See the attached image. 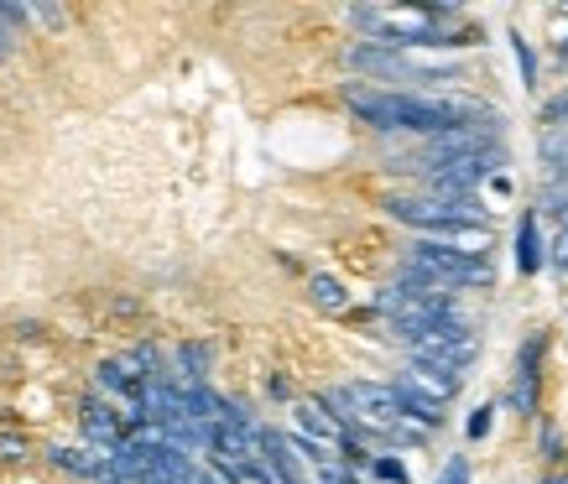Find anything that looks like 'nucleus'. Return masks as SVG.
<instances>
[{
	"label": "nucleus",
	"instance_id": "1",
	"mask_svg": "<svg viewBox=\"0 0 568 484\" xmlns=\"http://www.w3.org/2000/svg\"><path fill=\"white\" fill-rule=\"evenodd\" d=\"M345 104L376 131H417V136H438L469 121V110L448 100H428V94H396V89H345Z\"/></svg>",
	"mask_w": 568,
	"mask_h": 484
},
{
	"label": "nucleus",
	"instance_id": "2",
	"mask_svg": "<svg viewBox=\"0 0 568 484\" xmlns=\"http://www.w3.org/2000/svg\"><path fill=\"white\" fill-rule=\"evenodd\" d=\"M324 406L328 412H339V428H345V433H371V437H381V443H396V449H417V443L428 437L423 428L407 422L396 391L392 385H381V381L339 385V391H328L324 397Z\"/></svg>",
	"mask_w": 568,
	"mask_h": 484
},
{
	"label": "nucleus",
	"instance_id": "3",
	"mask_svg": "<svg viewBox=\"0 0 568 484\" xmlns=\"http://www.w3.org/2000/svg\"><path fill=\"white\" fill-rule=\"evenodd\" d=\"M402 281H417V287H438V292H454V287H490V266L485 260H469L448 245L417 240L402 260Z\"/></svg>",
	"mask_w": 568,
	"mask_h": 484
},
{
	"label": "nucleus",
	"instance_id": "4",
	"mask_svg": "<svg viewBox=\"0 0 568 484\" xmlns=\"http://www.w3.org/2000/svg\"><path fill=\"white\" fill-rule=\"evenodd\" d=\"M386 214H392L396 225L423 229L428 240H444L448 229L485 225L480 198H386Z\"/></svg>",
	"mask_w": 568,
	"mask_h": 484
},
{
	"label": "nucleus",
	"instance_id": "5",
	"mask_svg": "<svg viewBox=\"0 0 568 484\" xmlns=\"http://www.w3.org/2000/svg\"><path fill=\"white\" fill-rule=\"evenodd\" d=\"M407 354H413V364L465 375L469 364H475V354H480V339H475V329H469L465 318H454V323H438V329H428L423 339H413Z\"/></svg>",
	"mask_w": 568,
	"mask_h": 484
},
{
	"label": "nucleus",
	"instance_id": "6",
	"mask_svg": "<svg viewBox=\"0 0 568 484\" xmlns=\"http://www.w3.org/2000/svg\"><path fill=\"white\" fill-rule=\"evenodd\" d=\"M345 63L361 73H381V79H423V69L407 63V52L381 48V42H355V48L345 52Z\"/></svg>",
	"mask_w": 568,
	"mask_h": 484
},
{
	"label": "nucleus",
	"instance_id": "7",
	"mask_svg": "<svg viewBox=\"0 0 568 484\" xmlns=\"http://www.w3.org/2000/svg\"><path fill=\"white\" fill-rule=\"evenodd\" d=\"M79 433L94 453H115L125 443V422L121 412H110L104 401H84V412H79Z\"/></svg>",
	"mask_w": 568,
	"mask_h": 484
},
{
	"label": "nucleus",
	"instance_id": "8",
	"mask_svg": "<svg viewBox=\"0 0 568 484\" xmlns=\"http://www.w3.org/2000/svg\"><path fill=\"white\" fill-rule=\"evenodd\" d=\"M537 364H542V333H532L527 344H521L517 354V385H511V406H517L521 416H532L537 412Z\"/></svg>",
	"mask_w": 568,
	"mask_h": 484
},
{
	"label": "nucleus",
	"instance_id": "9",
	"mask_svg": "<svg viewBox=\"0 0 568 484\" xmlns=\"http://www.w3.org/2000/svg\"><path fill=\"white\" fill-rule=\"evenodd\" d=\"M293 416H297V437H308V443H318V449L345 443V428H339V416H328L324 401H297Z\"/></svg>",
	"mask_w": 568,
	"mask_h": 484
},
{
	"label": "nucleus",
	"instance_id": "10",
	"mask_svg": "<svg viewBox=\"0 0 568 484\" xmlns=\"http://www.w3.org/2000/svg\"><path fill=\"white\" fill-rule=\"evenodd\" d=\"M402 381L413 385L417 397H428V401H438V406H448V401L459 397L465 375H448V370H428V364H407V370H402Z\"/></svg>",
	"mask_w": 568,
	"mask_h": 484
},
{
	"label": "nucleus",
	"instance_id": "11",
	"mask_svg": "<svg viewBox=\"0 0 568 484\" xmlns=\"http://www.w3.org/2000/svg\"><path fill=\"white\" fill-rule=\"evenodd\" d=\"M48 459L63 468V474H79V480L110 484V453H94L89 443H84V449H52Z\"/></svg>",
	"mask_w": 568,
	"mask_h": 484
},
{
	"label": "nucleus",
	"instance_id": "12",
	"mask_svg": "<svg viewBox=\"0 0 568 484\" xmlns=\"http://www.w3.org/2000/svg\"><path fill=\"white\" fill-rule=\"evenodd\" d=\"M537 266H542V235H537V214H521V225H517V271H521V277H532Z\"/></svg>",
	"mask_w": 568,
	"mask_h": 484
},
{
	"label": "nucleus",
	"instance_id": "13",
	"mask_svg": "<svg viewBox=\"0 0 568 484\" xmlns=\"http://www.w3.org/2000/svg\"><path fill=\"white\" fill-rule=\"evenodd\" d=\"M308 292H313V302H318L324 312H345V308H349L345 281H339V277H328V271H318V277L308 281Z\"/></svg>",
	"mask_w": 568,
	"mask_h": 484
},
{
	"label": "nucleus",
	"instance_id": "14",
	"mask_svg": "<svg viewBox=\"0 0 568 484\" xmlns=\"http://www.w3.org/2000/svg\"><path fill=\"white\" fill-rule=\"evenodd\" d=\"M542 162H548L552 173H564V183H568V125H558V131L542 136Z\"/></svg>",
	"mask_w": 568,
	"mask_h": 484
},
{
	"label": "nucleus",
	"instance_id": "15",
	"mask_svg": "<svg viewBox=\"0 0 568 484\" xmlns=\"http://www.w3.org/2000/svg\"><path fill=\"white\" fill-rule=\"evenodd\" d=\"M511 52H517V69H521V84H537V58H532V42L521 32H511Z\"/></svg>",
	"mask_w": 568,
	"mask_h": 484
},
{
	"label": "nucleus",
	"instance_id": "16",
	"mask_svg": "<svg viewBox=\"0 0 568 484\" xmlns=\"http://www.w3.org/2000/svg\"><path fill=\"white\" fill-rule=\"evenodd\" d=\"M542 208H548V214H558V229H568V183H564V188L542 193Z\"/></svg>",
	"mask_w": 568,
	"mask_h": 484
},
{
	"label": "nucleus",
	"instance_id": "17",
	"mask_svg": "<svg viewBox=\"0 0 568 484\" xmlns=\"http://www.w3.org/2000/svg\"><path fill=\"white\" fill-rule=\"evenodd\" d=\"M371 474L386 480V484H407V468L396 464V459H371Z\"/></svg>",
	"mask_w": 568,
	"mask_h": 484
},
{
	"label": "nucleus",
	"instance_id": "18",
	"mask_svg": "<svg viewBox=\"0 0 568 484\" xmlns=\"http://www.w3.org/2000/svg\"><path fill=\"white\" fill-rule=\"evenodd\" d=\"M548 260L558 266V271H568V229H558L552 235V245H548Z\"/></svg>",
	"mask_w": 568,
	"mask_h": 484
},
{
	"label": "nucleus",
	"instance_id": "19",
	"mask_svg": "<svg viewBox=\"0 0 568 484\" xmlns=\"http://www.w3.org/2000/svg\"><path fill=\"white\" fill-rule=\"evenodd\" d=\"M438 484H469V464L465 459H448L444 474H438Z\"/></svg>",
	"mask_w": 568,
	"mask_h": 484
},
{
	"label": "nucleus",
	"instance_id": "20",
	"mask_svg": "<svg viewBox=\"0 0 568 484\" xmlns=\"http://www.w3.org/2000/svg\"><path fill=\"white\" fill-rule=\"evenodd\" d=\"M490 416H496L490 406H480V412H469V437H485V433H490Z\"/></svg>",
	"mask_w": 568,
	"mask_h": 484
},
{
	"label": "nucleus",
	"instance_id": "21",
	"mask_svg": "<svg viewBox=\"0 0 568 484\" xmlns=\"http://www.w3.org/2000/svg\"><path fill=\"white\" fill-rule=\"evenodd\" d=\"M0 459H11V464L27 459V443H21V437H0Z\"/></svg>",
	"mask_w": 568,
	"mask_h": 484
},
{
	"label": "nucleus",
	"instance_id": "22",
	"mask_svg": "<svg viewBox=\"0 0 568 484\" xmlns=\"http://www.w3.org/2000/svg\"><path fill=\"white\" fill-rule=\"evenodd\" d=\"M6 48H11V32H6V27H0V58H6Z\"/></svg>",
	"mask_w": 568,
	"mask_h": 484
}]
</instances>
